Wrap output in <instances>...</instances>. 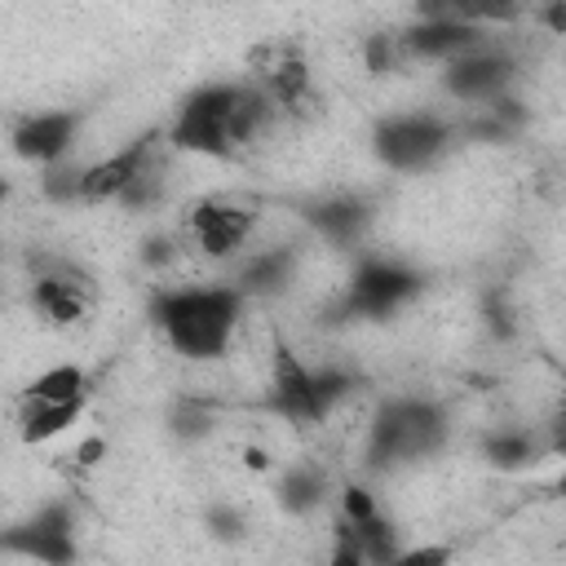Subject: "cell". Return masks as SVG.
<instances>
[{"instance_id": "ba28073f", "label": "cell", "mask_w": 566, "mask_h": 566, "mask_svg": "<svg viewBox=\"0 0 566 566\" xmlns=\"http://www.w3.org/2000/svg\"><path fill=\"white\" fill-rule=\"evenodd\" d=\"M190 230L208 256H230L252 230V208L226 203V199H203L190 212Z\"/></svg>"}, {"instance_id": "603a6c76", "label": "cell", "mask_w": 566, "mask_h": 566, "mask_svg": "<svg viewBox=\"0 0 566 566\" xmlns=\"http://www.w3.org/2000/svg\"><path fill=\"white\" fill-rule=\"evenodd\" d=\"M394 57H398V40H394V35H371V40H367V62H371V71H389Z\"/></svg>"}, {"instance_id": "484cf974", "label": "cell", "mask_w": 566, "mask_h": 566, "mask_svg": "<svg viewBox=\"0 0 566 566\" xmlns=\"http://www.w3.org/2000/svg\"><path fill=\"white\" fill-rule=\"evenodd\" d=\"M243 460H248L252 469H265V451H256V447H252V451H243Z\"/></svg>"}, {"instance_id": "d6986e66", "label": "cell", "mask_w": 566, "mask_h": 566, "mask_svg": "<svg viewBox=\"0 0 566 566\" xmlns=\"http://www.w3.org/2000/svg\"><path fill=\"white\" fill-rule=\"evenodd\" d=\"M323 491H327V482H323L318 469H287L283 482H279V500H283V509H292V513L318 509V504H323Z\"/></svg>"}, {"instance_id": "7c38bea8", "label": "cell", "mask_w": 566, "mask_h": 566, "mask_svg": "<svg viewBox=\"0 0 566 566\" xmlns=\"http://www.w3.org/2000/svg\"><path fill=\"white\" fill-rule=\"evenodd\" d=\"M482 44L473 22H455V18H420L416 27H407L398 35V49L411 57H455L464 49Z\"/></svg>"}, {"instance_id": "8fae6325", "label": "cell", "mask_w": 566, "mask_h": 566, "mask_svg": "<svg viewBox=\"0 0 566 566\" xmlns=\"http://www.w3.org/2000/svg\"><path fill=\"white\" fill-rule=\"evenodd\" d=\"M146 164H150V142H133V146H124V150H115V155L88 164V168L80 172V199H93V203L119 199V195L128 190V181H133Z\"/></svg>"}, {"instance_id": "7a4b0ae2", "label": "cell", "mask_w": 566, "mask_h": 566, "mask_svg": "<svg viewBox=\"0 0 566 566\" xmlns=\"http://www.w3.org/2000/svg\"><path fill=\"white\" fill-rule=\"evenodd\" d=\"M447 424L442 411L424 398H394L389 407H380L376 424H371V442H367V460L371 464H389V460H416L429 455L442 442Z\"/></svg>"}, {"instance_id": "44dd1931", "label": "cell", "mask_w": 566, "mask_h": 566, "mask_svg": "<svg viewBox=\"0 0 566 566\" xmlns=\"http://www.w3.org/2000/svg\"><path fill=\"white\" fill-rule=\"evenodd\" d=\"M80 172H84V168H53V172L44 177V190H49V199H57V203H71V199H80Z\"/></svg>"}, {"instance_id": "3957f363", "label": "cell", "mask_w": 566, "mask_h": 566, "mask_svg": "<svg viewBox=\"0 0 566 566\" xmlns=\"http://www.w3.org/2000/svg\"><path fill=\"white\" fill-rule=\"evenodd\" d=\"M239 88L243 84H203L199 93H190L177 111V124H172V142L177 150H195V155H230L234 142H230V111L239 102Z\"/></svg>"}, {"instance_id": "cb8c5ba5", "label": "cell", "mask_w": 566, "mask_h": 566, "mask_svg": "<svg viewBox=\"0 0 566 566\" xmlns=\"http://www.w3.org/2000/svg\"><path fill=\"white\" fill-rule=\"evenodd\" d=\"M102 455H106V442H102V438H88V442H80V451H75L80 464H97Z\"/></svg>"}, {"instance_id": "52a82bcc", "label": "cell", "mask_w": 566, "mask_h": 566, "mask_svg": "<svg viewBox=\"0 0 566 566\" xmlns=\"http://www.w3.org/2000/svg\"><path fill=\"white\" fill-rule=\"evenodd\" d=\"M274 407L296 424H314L327 416V407L314 389V371L287 345L274 349Z\"/></svg>"}, {"instance_id": "8992f818", "label": "cell", "mask_w": 566, "mask_h": 566, "mask_svg": "<svg viewBox=\"0 0 566 566\" xmlns=\"http://www.w3.org/2000/svg\"><path fill=\"white\" fill-rule=\"evenodd\" d=\"M513 80V62L486 44H473L455 57H447V93L455 97H469V102H486V97H500V88Z\"/></svg>"}, {"instance_id": "2e32d148", "label": "cell", "mask_w": 566, "mask_h": 566, "mask_svg": "<svg viewBox=\"0 0 566 566\" xmlns=\"http://www.w3.org/2000/svg\"><path fill=\"white\" fill-rule=\"evenodd\" d=\"M80 402H49V398H27L22 407V442H49L57 438L66 424H75Z\"/></svg>"}, {"instance_id": "7402d4cb", "label": "cell", "mask_w": 566, "mask_h": 566, "mask_svg": "<svg viewBox=\"0 0 566 566\" xmlns=\"http://www.w3.org/2000/svg\"><path fill=\"white\" fill-rule=\"evenodd\" d=\"M340 509H345V522H367V517H376V504H371V495H367L363 486H349V491L340 495Z\"/></svg>"}, {"instance_id": "9a60e30c", "label": "cell", "mask_w": 566, "mask_h": 566, "mask_svg": "<svg viewBox=\"0 0 566 566\" xmlns=\"http://www.w3.org/2000/svg\"><path fill=\"white\" fill-rule=\"evenodd\" d=\"M292 274V252L287 248H270V252H256L248 256V265L239 270V292L243 296H265V292H279Z\"/></svg>"}, {"instance_id": "4316f807", "label": "cell", "mask_w": 566, "mask_h": 566, "mask_svg": "<svg viewBox=\"0 0 566 566\" xmlns=\"http://www.w3.org/2000/svg\"><path fill=\"white\" fill-rule=\"evenodd\" d=\"M4 199H9V181L0 177V203H4Z\"/></svg>"}, {"instance_id": "277c9868", "label": "cell", "mask_w": 566, "mask_h": 566, "mask_svg": "<svg viewBox=\"0 0 566 566\" xmlns=\"http://www.w3.org/2000/svg\"><path fill=\"white\" fill-rule=\"evenodd\" d=\"M447 146V124L433 115H394L376 128V155L389 168H420Z\"/></svg>"}, {"instance_id": "30bf717a", "label": "cell", "mask_w": 566, "mask_h": 566, "mask_svg": "<svg viewBox=\"0 0 566 566\" xmlns=\"http://www.w3.org/2000/svg\"><path fill=\"white\" fill-rule=\"evenodd\" d=\"M75 128H80V115L71 111H44V115H31L13 128V150L22 159H35V164H57L71 142H75Z\"/></svg>"}, {"instance_id": "5b68a950", "label": "cell", "mask_w": 566, "mask_h": 566, "mask_svg": "<svg viewBox=\"0 0 566 566\" xmlns=\"http://www.w3.org/2000/svg\"><path fill=\"white\" fill-rule=\"evenodd\" d=\"M416 292H420V274L416 270L394 265V261H363L354 283H349V310L367 314V318H385Z\"/></svg>"}, {"instance_id": "6da1fadb", "label": "cell", "mask_w": 566, "mask_h": 566, "mask_svg": "<svg viewBox=\"0 0 566 566\" xmlns=\"http://www.w3.org/2000/svg\"><path fill=\"white\" fill-rule=\"evenodd\" d=\"M243 292L239 287H181L155 301V323L164 327L168 345L186 358H217L230 345L239 323Z\"/></svg>"}, {"instance_id": "ac0fdd59", "label": "cell", "mask_w": 566, "mask_h": 566, "mask_svg": "<svg viewBox=\"0 0 566 566\" xmlns=\"http://www.w3.org/2000/svg\"><path fill=\"white\" fill-rule=\"evenodd\" d=\"M27 398H49V402H84V371L62 363V367H49L31 380Z\"/></svg>"}, {"instance_id": "4fadbf2b", "label": "cell", "mask_w": 566, "mask_h": 566, "mask_svg": "<svg viewBox=\"0 0 566 566\" xmlns=\"http://www.w3.org/2000/svg\"><path fill=\"white\" fill-rule=\"evenodd\" d=\"M84 279L75 274H44L35 279V310H44L53 323H75L84 314Z\"/></svg>"}, {"instance_id": "d4e9b609", "label": "cell", "mask_w": 566, "mask_h": 566, "mask_svg": "<svg viewBox=\"0 0 566 566\" xmlns=\"http://www.w3.org/2000/svg\"><path fill=\"white\" fill-rule=\"evenodd\" d=\"M168 256H172V243H164V239H155V243L146 248V261H150V265H164Z\"/></svg>"}, {"instance_id": "5bb4252c", "label": "cell", "mask_w": 566, "mask_h": 566, "mask_svg": "<svg viewBox=\"0 0 566 566\" xmlns=\"http://www.w3.org/2000/svg\"><path fill=\"white\" fill-rule=\"evenodd\" d=\"M420 18H455V22H513L517 18V0H416Z\"/></svg>"}, {"instance_id": "e0dca14e", "label": "cell", "mask_w": 566, "mask_h": 566, "mask_svg": "<svg viewBox=\"0 0 566 566\" xmlns=\"http://www.w3.org/2000/svg\"><path fill=\"white\" fill-rule=\"evenodd\" d=\"M310 221H314L327 239L345 243V239H354V234L367 226V203H363V199H327V203H318V208L310 212Z\"/></svg>"}, {"instance_id": "ffe728a7", "label": "cell", "mask_w": 566, "mask_h": 566, "mask_svg": "<svg viewBox=\"0 0 566 566\" xmlns=\"http://www.w3.org/2000/svg\"><path fill=\"white\" fill-rule=\"evenodd\" d=\"M486 455L500 469H522V464L535 460V442H531V433H495L486 442Z\"/></svg>"}, {"instance_id": "9c48e42d", "label": "cell", "mask_w": 566, "mask_h": 566, "mask_svg": "<svg viewBox=\"0 0 566 566\" xmlns=\"http://www.w3.org/2000/svg\"><path fill=\"white\" fill-rule=\"evenodd\" d=\"M4 548L22 553V557H35V562H66L75 553L71 548V513L62 504L40 509L27 526H18V531L4 535Z\"/></svg>"}]
</instances>
